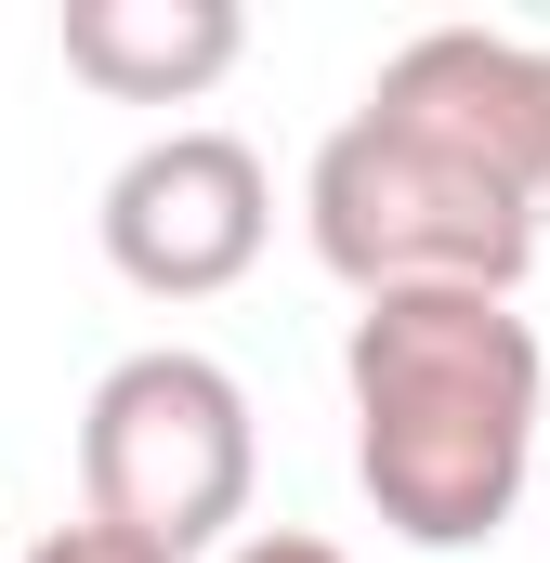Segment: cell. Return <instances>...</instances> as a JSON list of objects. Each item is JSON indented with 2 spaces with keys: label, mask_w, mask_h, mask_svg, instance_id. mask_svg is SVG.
<instances>
[{
  "label": "cell",
  "mask_w": 550,
  "mask_h": 563,
  "mask_svg": "<svg viewBox=\"0 0 550 563\" xmlns=\"http://www.w3.org/2000/svg\"><path fill=\"white\" fill-rule=\"evenodd\" d=\"M367 119L446 144L472 170H498L525 210H538V40H498V26H419L407 53L381 66Z\"/></svg>",
  "instance_id": "5"
},
{
  "label": "cell",
  "mask_w": 550,
  "mask_h": 563,
  "mask_svg": "<svg viewBox=\"0 0 550 563\" xmlns=\"http://www.w3.org/2000/svg\"><path fill=\"white\" fill-rule=\"evenodd\" d=\"M250 53L237 0H66V66L106 106H197Z\"/></svg>",
  "instance_id": "6"
},
{
  "label": "cell",
  "mask_w": 550,
  "mask_h": 563,
  "mask_svg": "<svg viewBox=\"0 0 550 563\" xmlns=\"http://www.w3.org/2000/svg\"><path fill=\"white\" fill-rule=\"evenodd\" d=\"M354 394V485L407 551H485L538 472V328L498 288H394L354 301L341 341Z\"/></svg>",
  "instance_id": "1"
},
{
  "label": "cell",
  "mask_w": 550,
  "mask_h": 563,
  "mask_svg": "<svg viewBox=\"0 0 550 563\" xmlns=\"http://www.w3.org/2000/svg\"><path fill=\"white\" fill-rule=\"evenodd\" d=\"M301 236H315V263L354 288V301H394V288H498V301H512L525 263H538V210H525L498 170L394 132V119H367V106L315 144V170H301Z\"/></svg>",
  "instance_id": "2"
},
{
  "label": "cell",
  "mask_w": 550,
  "mask_h": 563,
  "mask_svg": "<svg viewBox=\"0 0 550 563\" xmlns=\"http://www.w3.org/2000/svg\"><path fill=\"white\" fill-rule=\"evenodd\" d=\"M26 563H157L144 551V538H119V525H92V511H79V525H53V538H40V551Z\"/></svg>",
  "instance_id": "7"
},
{
  "label": "cell",
  "mask_w": 550,
  "mask_h": 563,
  "mask_svg": "<svg viewBox=\"0 0 550 563\" xmlns=\"http://www.w3.org/2000/svg\"><path fill=\"white\" fill-rule=\"evenodd\" d=\"M223 563H341L328 538H301V525H263V538H237Z\"/></svg>",
  "instance_id": "8"
},
{
  "label": "cell",
  "mask_w": 550,
  "mask_h": 563,
  "mask_svg": "<svg viewBox=\"0 0 550 563\" xmlns=\"http://www.w3.org/2000/svg\"><path fill=\"white\" fill-rule=\"evenodd\" d=\"M250 485H263V432H250L237 367L157 341V354H119L92 380V407H79V498H92V525L144 538L157 563H197V551H223Z\"/></svg>",
  "instance_id": "3"
},
{
  "label": "cell",
  "mask_w": 550,
  "mask_h": 563,
  "mask_svg": "<svg viewBox=\"0 0 550 563\" xmlns=\"http://www.w3.org/2000/svg\"><path fill=\"white\" fill-rule=\"evenodd\" d=\"M538 223H550V40H538Z\"/></svg>",
  "instance_id": "9"
},
{
  "label": "cell",
  "mask_w": 550,
  "mask_h": 563,
  "mask_svg": "<svg viewBox=\"0 0 550 563\" xmlns=\"http://www.w3.org/2000/svg\"><path fill=\"white\" fill-rule=\"evenodd\" d=\"M106 263L144 288V301H210L263 263L275 236V184L237 132H157L144 157H119L106 184Z\"/></svg>",
  "instance_id": "4"
}]
</instances>
